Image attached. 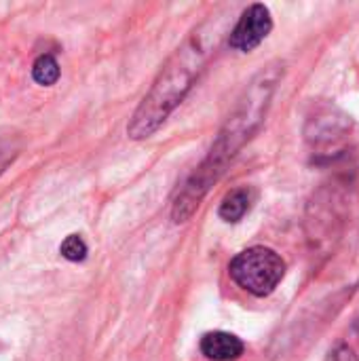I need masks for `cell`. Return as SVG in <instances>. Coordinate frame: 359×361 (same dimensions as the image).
Listing matches in <instances>:
<instances>
[{
  "mask_svg": "<svg viewBox=\"0 0 359 361\" xmlns=\"http://www.w3.org/2000/svg\"><path fill=\"white\" fill-rule=\"evenodd\" d=\"M87 243L83 241L80 235H68L59 245V254L68 262H83L87 258Z\"/></svg>",
  "mask_w": 359,
  "mask_h": 361,
  "instance_id": "9c48e42d",
  "label": "cell"
},
{
  "mask_svg": "<svg viewBox=\"0 0 359 361\" xmlns=\"http://www.w3.org/2000/svg\"><path fill=\"white\" fill-rule=\"evenodd\" d=\"M281 76H284V66L269 63L264 70H260L250 80V85L241 93L237 106L233 108L231 116L226 118L224 127L220 129L209 154L193 171V176L186 180V184L178 192V197L174 201V209H171V220L176 224L188 222L193 218V214L201 205L203 197L226 171V165L258 131V127L262 125V121L267 116V110L271 106L273 93L277 89V82L281 80Z\"/></svg>",
  "mask_w": 359,
  "mask_h": 361,
  "instance_id": "7a4b0ae2",
  "label": "cell"
},
{
  "mask_svg": "<svg viewBox=\"0 0 359 361\" xmlns=\"http://www.w3.org/2000/svg\"><path fill=\"white\" fill-rule=\"evenodd\" d=\"M201 353L209 361H235L245 351L241 338L229 332H207L199 343Z\"/></svg>",
  "mask_w": 359,
  "mask_h": 361,
  "instance_id": "8992f818",
  "label": "cell"
},
{
  "mask_svg": "<svg viewBox=\"0 0 359 361\" xmlns=\"http://www.w3.org/2000/svg\"><path fill=\"white\" fill-rule=\"evenodd\" d=\"M355 328H358V330H359V324H355Z\"/></svg>",
  "mask_w": 359,
  "mask_h": 361,
  "instance_id": "7c38bea8",
  "label": "cell"
},
{
  "mask_svg": "<svg viewBox=\"0 0 359 361\" xmlns=\"http://www.w3.org/2000/svg\"><path fill=\"white\" fill-rule=\"evenodd\" d=\"M271 30H273L271 11L260 2H254L241 13L237 23L231 27L229 44L239 53H252L271 34Z\"/></svg>",
  "mask_w": 359,
  "mask_h": 361,
  "instance_id": "277c9868",
  "label": "cell"
},
{
  "mask_svg": "<svg viewBox=\"0 0 359 361\" xmlns=\"http://www.w3.org/2000/svg\"><path fill=\"white\" fill-rule=\"evenodd\" d=\"M229 21L231 13L226 8H218L190 30L184 42L165 61L150 91L135 108L127 125V135L131 140L150 137L184 102L209 59L216 55L222 38L231 34Z\"/></svg>",
  "mask_w": 359,
  "mask_h": 361,
  "instance_id": "6da1fadb",
  "label": "cell"
},
{
  "mask_svg": "<svg viewBox=\"0 0 359 361\" xmlns=\"http://www.w3.org/2000/svg\"><path fill=\"white\" fill-rule=\"evenodd\" d=\"M15 154L17 152H13L11 148H6V146H0V173L11 165V161L15 159Z\"/></svg>",
  "mask_w": 359,
  "mask_h": 361,
  "instance_id": "8fae6325",
  "label": "cell"
},
{
  "mask_svg": "<svg viewBox=\"0 0 359 361\" xmlns=\"http://www.w3.org/2000/svg\"><path fill=\"white\" fill-rule=\"evenodd\" d=\"M32 78L40 87H53L59 80V63L53 55L42 53L32 63Z\"/></svg>",
  "mask_w": 359,
  "mask_h": 361,
  "instance_id": "ba28073f",
  "label": "cell"
},
{
  "mask_svg": "<svg viewBox=\"0 0 359 361\" xmlns=\"http://www.w3.org/2000/svg\"><path fill=\"white\" fill-rule=\"evenodd\" d=\"M326 361H359V357L349 345H336Z\"/></svg>",
  "mask_w": 359,
  "mask_h": 361,
  "instance_id": "30bf717a",
  "label": "cell"
},
{
  "mask_svg": "<svg viewBox=\"0 0 359 361\" xmlns=\"http://www.w3.org/2000/svg\"><path fill=\"white\" fill-rule=\"evenodd\" d=\"M347 116L336 112L334 108H326L324 112H317L309 118L307 125V137L313 144H330L332 140L341 137L347 131Z\"/></svg>",
  "mask_w": 359,
  "mask_h": 361,
  "instance_id": "5b68a950",
  "label": "cell"
},
{
  "mask_svg": "<svg viewBox=\"0 0 359 361\" xmlns=\"http://www.w3.org/2000/svg\"><path fill=\"white\" fill-rule=\"evenodd\" d=\"M286 260L271 247H248L239 252L231 264V279L252 296L264 298L277 290L281 279L286 277Z\"/></svg>",
  "mask_w": 359,
  "mask_h": 361,
  "instance_id": "3957f363",
  "label": "cell"
},
{
  "mask_svg": "<svg viewBox=\"0 0 359 361\" xmlns=\"http://www.w3.org/2000/svg\"><path fill=\"white\" fill-rule=\"evenodd\" d=\"M256 195L252 188L248 186H241V188H235L231 192H226V197L222 199L220 207H218V216L224 220V222H239L250 209H252V203H254Z\"/></svg>",
  "mask_w": 359,
  "mask_h": 361,
  "instance_id": "52a82bcc",
  "label": "cell"
}]
</instances>
